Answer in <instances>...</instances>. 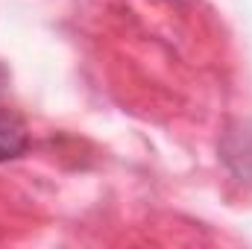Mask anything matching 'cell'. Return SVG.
<instances>
[{"label": "cell", "mask_w": 252, "mask_h": 249, "mask_svg": "<svg viewBox=\"0 0 252 249\" xmlns=\"http://www.w3.org/2000/svg\"><path fill=\"white\" fill-rule=\"evenodd\" d=\"M27 147H30V138H27L24 124H21L15 115L0 112V161L18 158Z\"/></svg>", "instance_id": "cell-1"}]
</instances>
